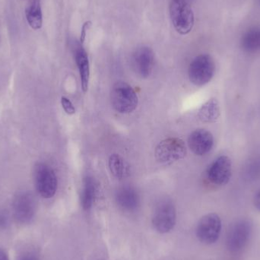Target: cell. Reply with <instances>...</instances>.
<instances>
[{"instance_id": "22", "label": "cell", "mask_w": 260, "mask_h": 260, "mask_svg": "<svg viewBox=\"0 0 260 260\" xmlns=\"http://www.w3.org/2000/svg\"><path fill=\"white\" fill-rule=\"evenodd\" d=\"M0 260H9V256L6 252L1 248H0Z\"/></svg>"}, {"instance_id": "15", "label": "cell", "mask_w": 260, "mask_h": 260, "mask_svg": "<svg viewBox=\"0 0 260 260\" xmlns=\"http://www.w3.org/2000/svg\"><path fill=\"white\" fill-rule=\"evenodd\" d=\"M26 19L29 25L38 30L43 24V14L40 0H32L25 9Z\"/></svg>"}, {"instance_id": "13", "label": "cell", "mask_w": 260, "mask_h": 260, "mask_svg": "<svg viewBox=\"0 0 260 260\" xmlns=\"http://www.w3.org/2000/svg\"><path fill=\"white\" fill-rule=\"evenodd\" d=\"M115 199L119 207L126 212H134L140 204L139 193L129 186L120 188L116 192Z\"/></svg>"}, {"instance_id": "12", "label": "cell", "mask_w": 260, "mask_h": 260, "mask_svg": "<svg viewBox=\"0 0 260 260\" xmlns=\"http://www.w3.org/2000/svg\"><path fill=\"white\" fill-rule=\"evenodd\" d=\"M73 53L80 75L82 91L86 92L90 79V64L88 53L81 42H76L73 44Z\"/></svg>"}, {"instance_id": "6", "label": "cell", "mask_w": 260, "mask_h": 260, "mask_svg": "<svg viewBox=\"0 0 260 260\" xmlns=\"http://www.w3.org/2000/svg\"><path fill=\"white\" fill-rule=\"evenodd\" d=\"M186 154L184 142L178 138L161 141L155 148V157L162 164H171L183 159Z\"/></svg>"}, {"instance_id": "9", "label": "cell", "mask_w": 260, "mask_h": 260, "mask_svg": "<svg viewBox=\"0 0 260 260\" xmlns=\"http://www.w3.org/2000/svg\"><path fill=\"white\" fill-rule=\"evenodd\" d=\"M232 160L225 155L217 157L208 168V179L211 183L217 186L227 184L232 177Z\"/></svg>"}, {"instance_id": "10", "label": "cell", "mask_w": 260, "mask_h": 260, "mask_svg": "<svg viewBox=\"0 0 260 260\" xmlns=\"http://www.w3.org/2000/svg\"><path fill=\"white\" fill-rule=\"evenodd\" d=\"M154 54L150 47L143 46L136 49L132 57V64L135 72L140 77L148 78L152 72Z\"/></svg>"}, {"instance_id": "3", "label": "cell", "mask_w": 260, "mask_h": 260, "mask_svg": "<svg viewBox=\"0 0 260 260\" xmlns=\"http://www.w3.org/2000/svg\"><path fill=\"white\" fill-rule=\"evenodd\" d=\"M170 16L174 28L180 35H187L194 25V14L190 4L181 0H171Z\"/></svg>"}, {"instance_id": "4", "label": "cell", "mask_w": 260, "mask_h": 260, "mask_svg": "<svg viewBox=\"0 0 260 260\" xmlns=\"http://www.w3.org/2000/svg\"><path fill=\"white\" fill-rule=\"evenodd\" d=\"M215 72L213 58L209 54L197 56L189 65L188 74L189 80L196 86H203L210 82Z\"/></svg>"}, {"instance_id": "8", "label": "cell", "mask_w": 260, "mask_h": 260, "mask_svg": "<svg viewBox=\"0 0 260 260\" xmlns=\"http://www.w3.org/2000/svg\"><path fill=\"white\" fill-rule=\"evenodd\" d=\"M37 190L44 199L54 197L57 190V177L53 170L45 164H38L35 169Z\"/></svg>"}, {"instance_id": "11", "label": "cell", "mask_w": 260, "mask_h": 260, "mask_svg": "<svg viewBox=\"0 0 260 260\" xmlns=\"http://www.w3.org/2000/svg\"><path fill=\"white\" fill-rule=\"evenodd\" d=\"M213 145V136L206 129L195 130L188 139L189 148L194 154L199 156L208 154L212 150Z\"/></svg>"}, {"instance_id": "16", "label": "cell", "mask_w": 260, "mask_h": 260, "mask_svg": "<svg viewBox=\"0 0 260 260\" xmlns=\"http://www.w3.org/2000/svg\"><path fill=\"white\" fill-rule=\"evenodd\" d=\"M15 212L17 218L21 221L30 219L34 215V205L31 197L22 195L17 199L15 203Z\"/></svg>"}, {"instance_id": "26", "label": "cell", "mask_w": 260, "mask_h": 260, "mask_svg": "<svg viewBox=\"0 0 260 260\" xmlns=\"http://www.w3.org/2000/svg\"><path fill=\"white\" fill-rule=\"evenodd\" d=\"M99 260H103V259H99Z\"/></svg>"}, {"instance_id": "21", "label": "cell", "mask_w": 260, "mask_h": 260, "mask_svg": "<svg viewBox=\"0 0 260 260\" xmlns=\"http://www.w3.org/2000/svg\"><path fill=\"white\" fill-rule=\"evenodd\" d=\"M254 206H256L258 210L260 211V191L255 196Z\"/></svg>"}, {"instance_id": "5", "label": "cell", "mask_w": 260, "mask_h": 260, "mask_svg": "<svg viewBox=\"0 0 260 260\" xmlns=\"http://www.w3.org/2000/svg\"><path fill=\"white\" fill-rule=\"evenodd\" d=\"M252 224L249 220L240 219L235 221L228 232V249L232 253H238L247 245L251 236Z\"/></svg>"}, {"instance_id": "1", "label": "cell", "mask_w": 260, "mask_h": 260, "mask_svg": "<svg viewBox=\"0 0 260 260\" xmlns=\"http://www.w3.org/2000/svg\"><path fill=\"white\" fill-rule=\"evenodd\" d=\"M151 221L158 233L171 232L177 222V211L174 203L169 199L160 200L154 207Z\"/></svg>"}, {"instance_id": "14", "label": "cell", "mask_w": 260, "mask_h": 260, "mask_svg": "<svg viewBox=\"0 0 260 260\" xmlns=\"http://www.w3.org/2000/svg\"><path fill=\"white\" fill-rule=\"evenodd\" d=\"M241 47L246 53H255L260 51V26L250 27L243 34Z\"/></svg>"}, {"instance_id": "18", "label": "cell", "mask_w": 260, "mask_h": 260, "mask_svg": "<svg viewBox=\"0 0 260 260\" xmlns=\"http://www.w3.org/2000/svg\"><path fill=\"white\" fill-rule=\"evenodd\" d=\"M96 186L92 177H87L84 180L81 203L84 210H89L95 200Z\"/></svg>"}, {"instance_id": "23", "label": "cell", "mask_w": 260, "mask_h": 260, "mask_svg": "<svg viewBox=\"0 0 260 260\" xmlns=\"http://www.w3.org/2000/svg\"><path fill=\"white\" fill-rule=\"evenodd\" d=\"M20 260H38L36 259L35 256L33 255H25V256H22Z\"/></svg>"}, {"instance_id": "19", "label": "cell", "mask_w": 260, "mask_h": 260, "mask_svg": "<svg viewBox=\"0 0 260 260\" xmlns=\"http://www.w3.org/2000/svg\"><path fill=\"white\" fill-rule=\"evenodd\" d=\"M109 168L113 175L118 179L126 178L129 174V165L119 154H114L110 157Z\"/></svg>"}, {"instance_id": "24", "label": "cell", "mask_w": 260, "mask_h": 260, "mask_svg": "<svg viewBox=\"0 0 260 260\" xmlns=\"http://www.w3.org/2000/svg\"><path fill=\"white\" fill-rule=\"evenodd\" d=\"M181 1L185 2V3H189V4H191L192 2L195 1V0H181Z\"/></svg>"}, {"instance_id": "7", "label": "cell", "mask_w": 260, "mask_h": 260, "mask_svg": "<svg viewBox=\"0 0 260 260\" xmlns=\"http://www.w3.org/2000/svg\"><path fill=\"white\" fill-rule=\"evenodd\" d=\"M222 223L217 214L210 213L204 215L197 224V238L200 242L207 245L215 244L221 235Z\"/></svg>"}, {"instance_id": "25", "label": "cell", "mask_w": 260, "mask_h": 260, "mask_svg": "<svg viewBox=\"0 0 260 260\" xmlns=\"http://www.w3.org/2000/svg\"><path fill=\"white\" fill-rule=\"evenodd\" d=\"M257 3H258V4H259L260 6V0H257Z\"/></svg>"}, {"instance_id": "17", "label": "cell", "mask_w": 260, "mask_h": 260, "mask_svg": "<svg viewBox=\"0 0 260 260\" xmlns=\"http://www.w3.org/2000/svg\"><path fill=\"white\" fill-rule=\"evenodd\" d=\"M220 115L219 105L215 99H210L200 108L198 117L204 123H214Z\"/></svg>"}, {"instance_id": "20", "label": "cell", "mask_w": 260, "mask_h": 260, "mask_svg": "<svg viewBox=\"0 0 260 260\" xmlns=\"http://www.w3.org/2000/svg\"><path fill=\"white\" fill-rule=\"evenodd\" d=\"M61 104H62V108H63L65 112L69 115H73L76 113V108L74 105L72 103L70 99L66 97H62L61 99Z\"/></svg>"}, {"instance_id": "2", "label": "cell", "mask_w": 260, "mask_h": 260, "mask_svg": "<svg viewBox=\"0 0 260 260\" xmlns=\"http://www.w3.org/2000/svg\"><path fill=\"white\" fill-rule=\"evenodd\" d=\"M111 100L113 108L120 114H129L138 105V97L133 88L124 82H117L112 87Z\"/></svg>"}]
</instances>
